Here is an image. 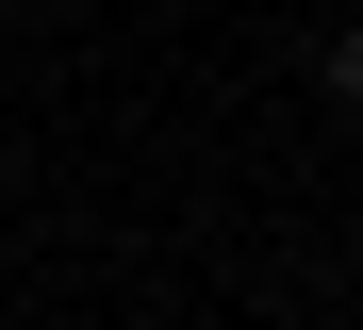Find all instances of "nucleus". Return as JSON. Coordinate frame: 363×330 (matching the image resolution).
Returning <instances> with one entry per match:
<instances>
[{
	"mask_svg": "<svg viewBox=\"0 0 363 330\" xmlns=\"http://www.w3.org/2000/svg\"><path fill=\"white\" fill-rule=\"evenodd\" d=\"M330 99H363V33H330Z\"/></svg>",
	"mask_w": 363,
	"mask_h": 330,
	"instance_id": "f257e3e1",
	"label": "nucleus"
}]
</instances>
